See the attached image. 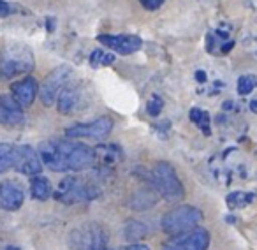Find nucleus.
I'll return each mask as SVG.
<instances>
[{
	"instance_id": "obj_1",
	"label": "nucleus",
	"mask_w": 257,
	"mask_h": 250,
	"mask_svg": "<svg viewBox=\"0 0 257 250\" xmlns=\"http://www.w3.org/2000/svg\"><path fill=\"white\" fill-rule=\"evenodd\" d=\"M39 157L55 173L85 171L95 164L97 154L92 147L74 140H48L39 145Z\"/></svg>"
},
{
	"instance_id": "obj_2",
	"label": "nucleus",
	"mask_w": 257,
	"mask_h": 250,
	"mask_svg": "<svg viewBox=\"0 0 257 250\" xmlns=\"http://www.w3.org/2000/svg\"><path fill=\"white\" fill-rule=\"evenodd\" d=\"M36 67L34 51L29 44L8 41L0 48V79H13Z\"/></svg>"
},
{
	"instance_id": "obj_3",
	"label": "nucleus",
	"mask_w": 257,
	"mask_h": 250,
	"mask_svg": "<svg viewBox=\"0 0 257 250\" xmlns=\"http://www.w3.org/2000/svg\"><path fill=\"white\" fill-rule=\"evenodd\" d=\"M152 185H154L155 192L168 203H175V201H180L185 196L182 180H180L176 169L169 162L162 161L154 166V169H152Z\"/></svg>"
},
{
	"instance_id": "obj_4",
	"label": "nucleus",
	"mask_w": 257,
	"mask_h": 250,
	"mask_svg": "<svg viewBox=\"0 0 257 250\" xmlns=\"http://www.w3.org/2000/svg\"><path fill=\"white\" fill-rule=\"evenodd\" d=\"M201 220H203V211L199 208L192 206V204H182V206H176L173 210H169L162 217L161 225L166 234L175 238V236L194 231L199 225Z\"/></svg>"
},
{
	"instance_id": "obj_5",
	"label": "nucleus",
	"mask_w": 257,
	"mask_h": 250,
	"mask_svg": "<svg viewBox=\"0 0 257 250\" xmlns=\"http://www.w3.org/2000/svg\"><path fill=\"white\" fill-rule=\"evenodd\" d=\"M99 194L100 190L93 183L81 178H76V176H69V178L62 180L57 192H53V196L55 199L64 204H76L93 201L95 197H99Z\"/></svg>"
},
{
	"instance_id": "obj_6",
	"label": "nucleus",
	"mask_w": 257,
	"mask_h": 250,
	"mask_svg": "<svg viewBox=\"0 0 257 250\" xmlns=\"http://www.w3.org/2000/svg\"><path fill=\"white\" fill-rule=\"evenodd\" d=\"M72 250H106L107 232L100 224L90 222L74 229L69 238Z\"/></svg>"
},
{
	"instance_id": "obj_7",
	"label": "nucleus",
	"mask_w": 257,
	"mask_h": 250,
	"mask_svg": "<svg viewBox=\"0 0 257 250\" xmlns=\"http://www.w3.org/2000/svg\"><path fill=\"white\" fill-rule=\"evenodd\" d=\"M72 76V69L69 65H58L57 69L50 72V74L44 78L43 85L39 88V97L43 100L44 106H53L57 104L58 95L62 93V90L69 85Z\"/></svg>"
},
{
	"instance_id": "obj_8",
	"label": "nucleus",
	"mask_w": 257,
	"mask_h": 250,
	"mask_svg": "<svg viewBox=\"0 0 257 250\" xmlns=\"http://www.w3.org/2000/svg\"><path fill=\"white\" fill-rule=\"evenodd\" d=\"M113 131V120L109 116H100L90 123H76L65 129V136L69 140L90 138V140H104Z\"/></svg>"
},
{
	"instance_id": "obj_9",
	"label": "nucleus",
	"mask_w": 257,
	"mask_h": 250,
	"mask_svg": "<svg viewBox=\"0 0 257 250\" xmlns=\"http://www.w3.org/2000/svg\"><path fill=\"white\" fill-rule=\"evenodd\" d=\"M210 246V232L203 227H196L185 234L175 236L168 241L162 250H208Z\"/></svg>"
},
{
	"instance_id": "obj_10",
	"label": "nucleus",
	"mask_w": 257,
	"mask_h": 250,
	"mask_svg": "<svg viewBox=\"0 0 257 250\" xmlns=\"http://www.w3.org/2000/svg\"><path fill=\"white\" fill-rule=\"evenodd\" d=\"M13 168L27 176H37L43 171V161L39 157V152L30 147V145H20V147H16L15 166Z\"/></svg>"
},
{
	"instance_id": "obj_11",
	"label": "nucleus",
	"mask_w": 257,
	"mask_h": 250,
	"mask_svg": "<svg viewBox=\"0 0 257 250\" xmlns=\"http://www.w3.org/2000/svg\"><path fill=\"white\" fill-rule=\"evenodd\" d=\"M97 39H99L100 44H104V46L113 50L118 55H133L136 51H140V48L143 46L141 37L133 36V34H118V36L102 34Z\"/></svg>"
},
{
	"instance_id": "obj_12",
	"label": "nucleus",
	"mask_w": 257,
	"mask_h": 250,
	"mask_svg": "<svg viewBox=\"0 0 257 250\" xmlns=\"http://www.w3.org/2000/svg\"><path fill=\"white\" fill-rule=\"evenodd\" d=\"M25 123L23 107L13 99V95H0V125L16 129Z\"/></svg>"
},
{
	"instance_id": "obj_13",
	"label": "nucleus",
	"mask_w": 257,
	"mask_h": 250,
	"mask_svg": "<svg viewBox=\"0 0 257 250\" xmlns=\"http://www.w3.org/2000/svg\"><path fill=\"white\" fill-rule=\"evenodd\" d=\"M23 201H25V192L20 183L11 180L0 183V210L16 211L22 208Z\"/></svg>"
},
{
	"instance_id": "obj_14",
	"label": "nucleus",
	"mask_w": 257,
	"mask_h": 250,
	"mask_svg": "<svg viewBox=\"0 0 257 250\" xmlns=\"http://www.w3.org/2000/svg\"><path fill=\"white\" fill-rule=\"evenodd\" d=\"M11 95L16 102L20 104V107L27 109L34 104L36 97L39 95V88H37V81L30 76V78H25L22 81L15 83L11 86Z\"/></svg>"
},
{
	"instance_id": "obj_15",
	"label": "nucleus",
	"mask_w": 257,
	"mask_h": 250,
	"mask_svg": "<svg viewBox=\"0 0 257 250\" xmlns=\"http://www.w3.org/2000/svg\"><path fill=\"white\" fill-rule=\"evenodd\" d=\"M81 100V88L79 85H67L57 99V109L62 114H72Z\"/></svg>"
},
{
	"instance_id": "obj_16",
	"label": "nucleus",
	"mask_w": 257,
	"mask_h": 250,
	"mask_svg": "<svg viewBox=\"0 0 257 250\" xmlns=\"http://www.w3.org/2000/svg\"><path fill=\"white\" fill-rule=\"evenodd\" d=\"M30 192L36 197L37 201H46L50 196H53V189H51V183L44 176H34L32 182H30Z\"/></svg>"
},
{
	"instance_id": "obj_17",
	"label": "nucleus",
	"mask_w": 257,
	"mask_h": 250,
	"mask_svg": "<svg viewBox=\"0 0 257 250\" xmlns=\"http://www.w3.org/2000/svg\"><path fill=\"white\" fill-rule=\"evenodd\" d=\"M255 201V196L252 192H245V190H234L231 192L227 197H225V203L231 210H236V208H245L248 204H252Z\"/></svg>"
},
{
	"instance_id": "obj_18",
	"label": "nucleus",
	"mask_w": 257,
	"mask_h": 250,
	"mask_svg": "<svg viewBox=\"0 0 257 250\" xmlns=\"http://www.w3.org/2000/svg\"><path fill=\"white\" fill-rule=\"evenodd\" d=\"M15 150L11 143H0V173H6L15 166Z\"/></svg>"
},
{
	"instance_id": "obj_19",
	"label": "nucleus",
	"mask_w": 257,
	"mask_h": 250,
	"mask_svg": "<svg viewBox=\"0 0 257 250\" xmlns=\"http://www.w3.org/2000/svg\"><path fill=\"white\" fill-rule=\"evenodd\" d=\"M190 121H194L206 136H210V114L204 109H199V107L190 109Z\"/></svg>"
},
{
	"instance_id": "obj_20",
	"label": "nucleus",
	"mask_w": 257,
	"mask_h": 250,
	"mask_svg": "<svg viewBox=\"0 0 257 250\" xmlns=\"http://www.w3.org/2000/svg\"><path fill=\"white\" fill-rule=\"evenodd\" d=\"M114 62V55L107 53L104 50H95L92 55H90V65L92 67H107Z\"/></svg>"
},
{
	"instance_id": "obj_21",
	"label": "nucleus",
	"mask_w": 257,
	"mask_h": 250,
	"mask_svg": "<svg viewBox=\"0 0 257 250\" xmlns=\"http://www.w3.org/2000/svg\"><path fill=\"white\" fill-rule=\"evenodd\" d=\"M257 86V78L252 74H245L238 79V93L239 95H248Z\"/></svg>"
},
{
	"instance_id": "obj_22",
	"label": "nucleus",
	"mask_w": 257,
	"mask_h": 250,
	"mask_svg": "<svg viewBox=\"0 0 257 250\" xmlns=\"http://www.w3.org/2000/svg\"><path fill=\"white\" fill-rule=\"evenodd\" d=\"M125 236L128 239H138V238H143L147 236V225L141 224V222H131L125 229Z\"/></svg>"
},
{
	"instance_id": "obj_23",
	"label": "nucleus",
	"mask_w": 257,
	"mask_h": 250,
	"mask_svg": "<svg viewBox=\"0 0 257 250\" xmlns=\"http://www.w3.org/2000/svg\"><path fill=\"white\" fill-rule=\"evenodd\" d=\"M162 107H164V100H162L161 97L154 95L150 100H148V104H147V113L150 114V116L157 118L159 114L162 113Z\"/></svg>"
},
{
	"instance_id": "obj_24",
	"label": "nucleus",
	"mask_w": 257,
	"mask_h": 250,
	"mask_svg": "<svg viewBox=\"0 0 257 250\" xmlns=\"http://www.w3.org/2000/svg\"><path fill=\"white\" fill-rule=\"evenodd\" d=\"M140 4L143 6L147 11H157V9L164 4V0H140Z\"/></svg>"
},
{
	"instance_id": "obj_25",
	"label": "nucleus",
	"mask_w": 257,
	"mask_h": 250,
	"mask_svg": "<svg viewBox=\"0 0 257 250\" xmlns=\"http://www.w3.org/2000/svg\"><path fill=\"white\" fill-rule=\"evenodd\" d=\"M13 11H15V9H13V6L9 4V2L0 0V18H8Z\"/></svg>"
},
{
	"instance_id": "obj_26",
	"label": "nucleus",
	"mask_w": 257,
	"mask_h": 250,
	"mask_svg": "<svg viewBox=\"0 0 257 250\" xmlns=\"http://www.w3.org/2000/svg\"><path fill=\"white\" fill-rule=\"evenodd\" d=\"M120 250H150L147 245H141V243H134V245H127V246H121Z\"/></svg>"
},
{
	"instance_id": "obj_27",
	"label": "nucleus",
	"mask_w": 257,
	"mask_h": 250,
	"mask_svg": "<svg viewBox=\"0 0 257 250\" xmlns=\"http://www.w3.org/2000/svg\"><path fill=\"white\" fill-rule=\"evenodd\" d=\"M196 79L199 83H204V81H206V72H204V71H197L196 72Z\"/></svg>"
},
{
	"instance_id": "obj_28",
	"label": "nucleus",
	"mask_w": 257,
	"mask_h": 250,
	"mask_svg": "<svg viewBox=\"0 0 257 250\" xmlns=\"http://www.w3.org/2000/svg\"><path fill=\"white\" fill-rule=\"evenodd\" d=\"M232 46H234V43H229V44H224V46H222V53H229V50H232Z\"/></svg>"
},
{
	"instance_id": "obj_29",
	"label": "nucleus",
	"mask_w": 257,
	"mask_h": 250,
	"mask_svg": "<svg viewBox=\"0 0 257 250\" xmlns=\"http://www.w3.org/2000/svg\"><path fill=\"white\" fill-rule=\"evenodd\" d=\"M250 107H252L253 113H257V100H252V102H250Z\"/></svg>"
},
{
	"instance_id": "obj_30",
	"label": "nucleus",
	"mask_w": 257,
	"mask_h": 250,
	"mask_svg": "<svg viewBox=\"0 0 257 250\" xmlns=\"http://www.w3.org/2000/svg\"><path fill=\"white\" fill-rule=\"evenodd\" d=\"M8 250H20V248H16V246H8Z\"/></svg>"
}]
</instances>
